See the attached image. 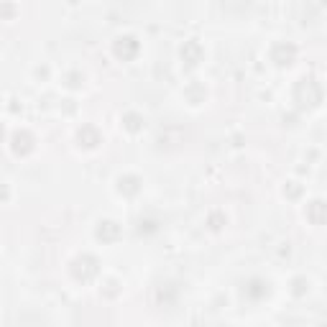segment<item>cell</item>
<instances>
[{"instance_id": "obj_1", "label": "cell", "mask_w": 327, "mask_h": 327, "mask_svg": "<svg viewBox=\"0 0 327 327\" xmlns=\"http://www.w3.org/2000/svg\"><path fill=\"white\" fill-rule=\"evenodd\" d=\"M97 271H100V269H97V258H92V256H82L77 264H74V276L82 279V281L95 279Z\"/></svg>"}, {"instance_id": "obj_2", "label": "cell", "mask_w": 327, "mask_h": 327, "mask_svg": "<svg viewBox=\"0 0 327 327\" xmlns=\"http://www.w3.org/2000/svg\"><path fill=\"white\" fill-rule=\"evenodd\" d=\"M297 56V49L292 46V43H279V46H274L271 51V59L279 64V67H284V64H292Z\"/></svg>"}, {"instance_id": "obj_3", "label": "cell", "mask_w": 327, "mask_h": 327, "mask_svg": "<svg viewBox=\"0 0 327 327\" xmlns=\"http://www.w3.org/2000/svg\"><path fill=\"white\" fill-rule=\"evenodd\" d=\"M115 54H118L120 59H133V56L138 54V41L130 38V36L120 38V41L115 43Z\"/></svg>"}, {"instance_id": "obj_4", "label": "cell", "mask_w": 327, "mask_h": 327, "mask_svg": "<svg viewBox=\"0 0 327 327\" xmlns=\"http://www.w3.org/2000/svg\"><path fill=\"white\" fill-rule=\"evenodd\" d=\"M182 59L189 61V64H197L202 59V46H200L197 41H187L184 49H182Z\"/></svg>"}, {"instance_id": "obj_5", "label": "cell", "mask_w": 327, "mask_h": 327, "mask_svg": "<svg viewBox=\"0 0 327 327\" xmlns=\"http://www.w3.org/2000/svg\"><path fill=\"white\" fill-rule=\"evenodd\" d=\"M307 217H310V220L315 223V225H320V223H325L327 220V205L325 202H312L310 207H307Z\"/></svg>"}, {"instance_id": "obj_6", "label": "cell", "mask_w": 327, "mask_h": 327, "mask_svg": "<svg viewBox=\"0 0 327 327\" xmlns=\"http://www.w3.org/2000/svg\"><path fill=\"white\" fill-rule=\"evenodd\" d=\"M120 235V228L115 225V223H100V228H97V238L100 241H115V238Z\"/></svg>"}, {"instance_id": "obj_7", "label": "cell", "mask_w": 327, "mask_h": 327, "mask_svg": "<svg viewBox=\"0 0 327 327\" xmlns=\"http://www.w3.org/2000/svg\"><path fill=\"white\" fill-rule=\"evenodd\" d=\"M79 141H82L87 148H95V146L100 143V136H97L95 128H84V130H79Z\"/></svg>"}, {"instance_id": "obj_8", "label": "cell", "mask_w": 327, "mask_h": 327, "mask_svg": "<svg viewBox=\"0 0 327 327\" xmlns=\"http://www.w3.org/2000/svg\"><path fill=\"white\" fill-rule=\"evenodd\" d=\"M266 292H269V289H266V284H264V281H258V279H256V281H251V287L246 289V294H248V297H253V299L266 297Z\"/></svg>"}, {"instance_id": "obj_9", "label": "cell", "mask_w": 327, "mask_h": 327, "mask_svg": "<svg viewBox=\"0 0 327 327\" xmlns=\"http://www.w3.org/2000/svg\"><path fill=\"white\" fill-rule=\"evenodd\" d=\"M120 192H125V194H133L138 192V179L136 177H125V179H120Z\"/></svg>"}, {"instance_id": "obj_10", "label": "cell", "mask_w": 327, "mask_h": 327, "mask_svg": "<svg viewBox=\"0 0 327 327\" xmlns=\"http://www.w3.org/2000/svg\"><path fill=\"white\" fill-rule=\"evenodd\" d=\"M125 128L128 130H138L141 128V118L138 115H125Z\"/></svg>"}, {"instance_id": "obj_11", "label": "cell", "mask_w": 327, "mask_h": 327, "mask_svg": "<svg viewBox=\"0 0 327 327\" xmlns=\"http://www.w3.org/2000/svg\"><path fill=\"white\" fill-rule=\"evenodd\" d=\"M325 3H327V0H325Z\"/></svg>"}]
</instances>
